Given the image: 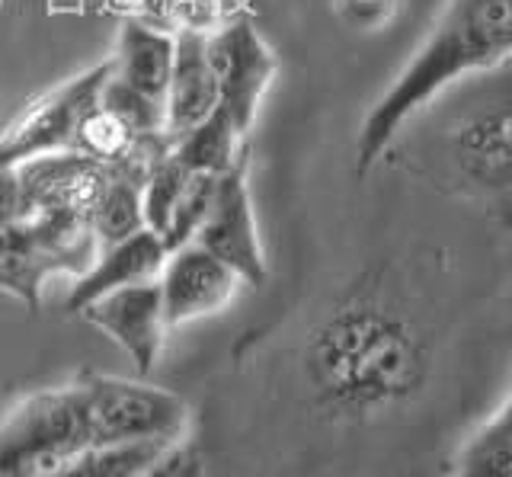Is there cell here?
Segmentation results:
<instances>
[{"mask_svg":"<svg viewBox=\"0 0 512 477\" xmlns=\"http://www.w3.org/2000/svg\"><path fill=\"white\" fill-rule=\"evenodd\" d=\"M205 29L173 33V68L167 84V141L189 132L218 109V81L205 49Z\"/></svg>","mask_w":512,"mask_h":477,"instance_id":"cell-12","label":"cell"},{"mask_svg":"<svg viewBox=\"0 0 512 477\" xmlns=\"http://www.w3.org/2000/svg\"><path fill=\"white\" fill-rule=\"evenodd\" d=\"M311 388L333 417H381L423 388L426 359L397 321L378 314H343L320 330L311 349Z\"/></svg>","mask_w":512,"mask_h":477,"instance_id":"cell-2","label":"cell"},{"mask_svg":"<svg viewBox=\"0 0 512 477\" xmlns=\"http://www.w3.org/2000/svg\"><path fill=\"white\" fill-rule=\"evenodd\" d=\"M192 241L202 244L208 253H215L221 263H228L244 285L260 289L266 282L269 266L250 205L247 161H240L215 180L212 202H208V212Z\"/></svg>","mask_w":512,"mask_h":477,"instance_id":"cell-7","label":"cell"},{"mask_svg":"<svg viewBox=\"0 0 512 477\" xmlns=\"http://www.w3.org/2000/svg\"><path fill=\"white\" fill-rule=\"evenodd\" d=\"M240 135L231 116L218 106L212 116L202 119L199 125H192L189 132L176 135L170 141L173 161L186 167L189 173H208V177H221L231 167L244 161L240 154Z\"/></svg>","mask_w":512,"mask_h":477,"instance_id":"cell-14","label":"cell"},{"mask_svg":"<svg viewBox=\"0 0 512 477\" xmlns=\"http://www.w3.org/2000/svg\"><path fill=\"white\" fill-rule=\"evenodd\" d=\"M157 285L160 301H164V321L173 330L180 324L224 311L244 282L215 253H208L196 241H186L167 253Z\"/></svg>","mask_w":512,"mask_h":477,"instance_id":"cell-8","label":"cell"},{"mask_svg":"<svg viewBox=\"0 0 512 477\" xmlns=\"http://www.w3.org/2000/svg\"><path fill=\"white\" fill-rule=\"evenodd\" d=\"M77 381L96 449L128 442H183L189 407L180 394L103 372H80Z\"/></svg>","mask_w":512,"mask_h":477,"instance_id":"cell-4","label":"cell"},{"mask_svg":"<svg viewBox=\"0 0 512 477\" xmlns=\"http://www.w3.org/2000/svg\"><path fill=\"white\" fill-rule=\"evenodd\" d=\"M167 244L160 241V234L151 228H141L135 234L122 237L116 244H106L96 250L93 263L77 276L71 285L68 298H64V311L80 314V308H87L90 301L103 298L116 289H128V285L141 282H157L160 269L167 263Z\"/></svg>","mask_w":512,"mask_h":477,"instance_id":"cell-11","label":"cell"},{"mask_svg":"<svg viewBox=\"0 0 512 477\" xmlns=\"http://www.w3.org/2000/svg\"><path fill=\"white\" fill-rule=\"evenodd\" d=\"M112 167L116 164L93 161V157L80 151H58L23 161L20 167H13V177L36 212L71 215L87 221Z\"/></svg>","mask_w":512,"mask_h":477,"instance_id":"cell-9","label":"cell"},{"mask_svg":"<svg viewBox=\"0 0 512 477\" xmlns=\"http://www.w3.org/2000/svg\"><path fill=\"white\" fill-rule=\"evenodd\" d=\"M512 58V0H448L429 36L372 106L359 132V170L391 145L416 109L455 84Z\"/></svg>","mask_w":512,"mask_h":477,"instance_id":"cell-1","label":"cell"},{"mask_svg":"<svg viewBox=\"0 0 512 477\" xmlns=\"http://www.w3.org/2000/svg\"><path fill=\"white\" fill-rule=\"evenodd\" d=\"M173 68V29L154 26L148 20H128L119 33L109 71L125 87L141 97L167 106V84Z\"/></svg>","mask_w":512,"mask_h":477,"instance_id":"cell-13","label":"cell"},{"mask_svg":"<svg viewBox=\"0 0 512 477\" xmlns=\"http://www.w3.org/2000/svg\"><path fill=\"white\" fill-rule=\"evenodd\" d=\"M109 77V61L84 71L74 81L55 87L42 100L32 103L10 129L0 135V170H13L23 161L42 154L74 151V141L87 113L100 100V90Z\"/></svg>","mask_w":512,"mask_h":477,"instance_id":"cell-5","label":"cell"},{"mask_svg":"<svg viewBox=\"0 0 512 477\" xmlns=\"http://www.w3.org/2000/svg\"><path fill=\"white\" fill-rule=\"evenodd\" d=\"M96 257L87 221L36 212L26 221H0V292L39 311L42 285L55 273H84Z\"/></svg>","mask_w":512,"mask_h":477,"instance_id":"cell-3","label":"cell"},{"mask_svg":"<svg viewBox=\"0 0 512 477\" xmlns=\"http://www.w3.org/2000/svg\"><path fill=\"white\" fill-rule=\"evenodd\" d=\"M208 61L218 81V106L247 135L260 113L263 93L276 77V55L250 20H231L205 36Z\"/></svg>","mask_w":512,"mask_h":477,"instance_id":"cell-6","label":"cell"},{"mask_svg":"<svg viewBox=\"0 0 512 477\" xmlns=\"http://www.w3.org/2000/svg\"><path fill=\"white\" fill-rule=\"evenodd\" d=\"M183 442H128L84 449L42 477H148Z\"/></svg>","mask_w":512,"mask_h":477,"instance_id":"cell-15","label":"cell"},{"mask_svg":"<svg viewBox=\"0 0 512 477\" xmlns=\"http://www.w3.org/2000/svg\"><path fill=\"white\" fill-rule=\"evenodd\" d=\"M205 0H138V10L141 17L154 23V26H164L170 29V23L176 29L192 26V29H202L199 26V10H202ZM173 29V33H176Z\"/></svg>","mask_w":512,"mask_h":477,"instance_id":"cell-17","label":"cell"},{"mask_svg":"<svg viewBox=\"0 0 512 477\" xmlns=\"http://www.w3.org/2000/svg\"><path fill=\"white\" fill-rule=\"evenodd\" d=\"M455 477H512V391L464 439L455 455Z\"/></svg>","mask_w":512,"mask_h":477,"instance_id":"cell-16","label":"cell"},{"mask_svg":"<svg viewBox=\"0 0 512 477\" xmlns=\"http://www.w3.org/2000/svg\"><path fill=\"white\" fill-rule=\"evenodd\" d=\"M80 317L96 330H103L112 343H119L132 356L138 375H151L167 340L164 301H160L157 282L128 285L80 308Z\"/></svg>","mask_w":512,"mask_h":477,"instance_id":"cell-10","label":"cell"},{"mask_svg":"<svg viewBox=\"0 0 512 477\" xmlns=\"http://www.w3.org/2000/svg\"><path fill=\"white\" fill-rule=\"evenodd\" d=\"M173 452H176V449H173ZM173 452H170V455H173ZM170 455H167V458H170ZM167 458H164V461H160V465H157V468H154V471H151L148 477H160V474H164V465H167Z\"/></svg>","mask_w":512,"mask_h":477,"instance_id":"cell-19","label":"cell"},{"mask_svg":"<svg viewBox=\"0 0 512 477\" xmlns=\"http://www.w3.org/2000/svg\"><path fill=\"white\" fill-rule=\"evenodd\" d=\"M160 477H205V465L199 452H192L189 445H176V452L167 458L164 474Z\"/></svg>","mask_w":512,"mask_h":477,"instance_id":"cell-18","label":"cell"}]
</instances>
